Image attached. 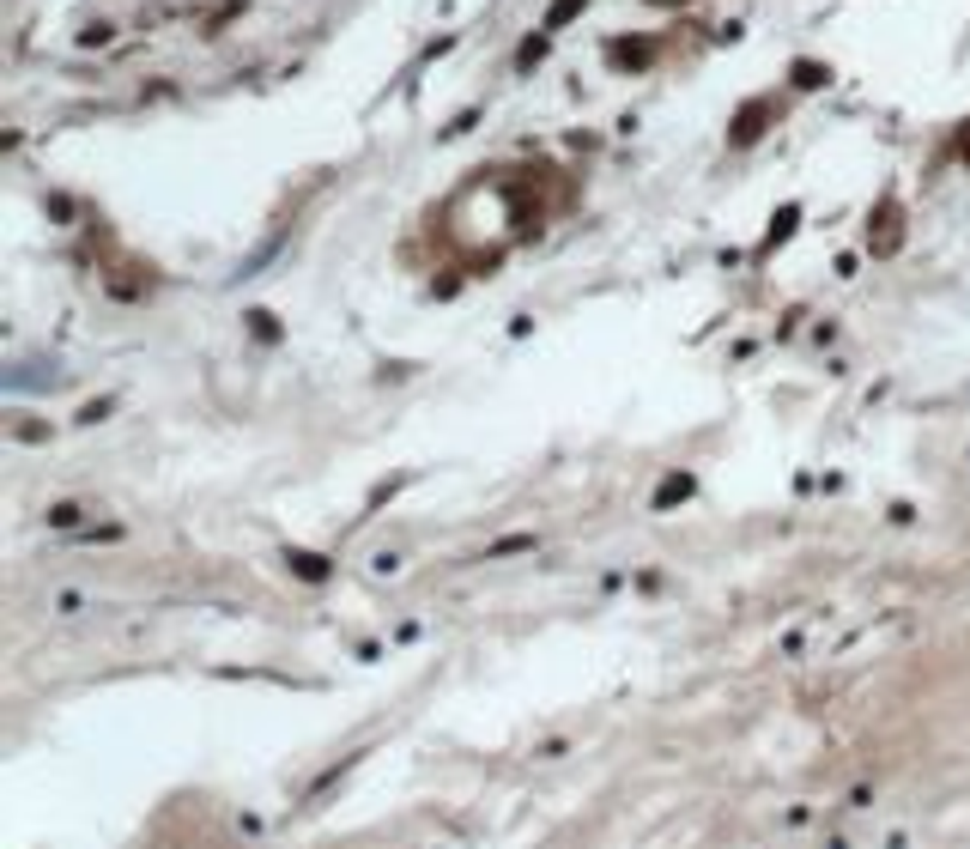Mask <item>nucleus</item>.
Segmentation results:
<instances>
[{"label":"nucleus","instance_id":"obj_1","mask_svg":"<svg viewBox=\"0 0 970 849\" xmlns=\"http://www.w3.org/2000/svg\"><path fill=\"white\" fill-rule=\"evenodd\" d=\"M770 116H776V98H752L740 103V116H734V128H728V146H752L758 134L770 128Z\"/></svg>","mask_w":970,"mask_h":849},{"label":"nucleus","instance_id":"obj_2","mask_svg":"<svg viewBox=\"0 0 970 849\" xmlns=\"http://www.w3.org/2000/svg\"><path fill=\"white\" fill-rule=\"evenodd\" d=\"M583 13H588V0H552V6H546V19H540V31L552 37V31H565V24L583 19Z\"/></svg>","mask_w":970,"mask_h":849},{"label":"nucleus","instance_id":"obj_3","mask_svg":"<svg viewBox=\"0 0 970 849\" xmlns=\"http://www.w3.org/2000/svg\"><path fill=\"white\" fill-rule=\"evenodd\" d=\"M680 498H691V473H673V480H667L661 491H655V510H673Z\"/></svg>","mask_w":970,"mask_h":849},{"label":"nucleus","instance_id":"obj_4","mask_svg":"<svg viewBox=\"0 0 970 849\" xmlns=\"http://www.w3.org/2000/svg\"><path fill=\"white\" fill-rule=\"evenodd\" d=\"M831 73L825 67H819V61H794V85H801V91H813V85H825Z\"/></svg>","mask_w":970,"mask_h":849},{"label":"nucleus","instance_id":"obj_5","mask_svg":"<svg viewBox=\"0 0 970 849\" xmlns=\"http://www.w3.org/2000/svg\"><path fill=\"white\" fill-rule=\"evenodd\" d=\"M291 570H298V577H309V583H322V577H328V565L316 558V552H291Z\"/></svg>","mask_w":970,"mask_h":849},{"label":"nucleus","instance_id":"obj_6","mask_svg":"<svg viewBox=\"0 0 970 849\" xmlns=\"http://www.w3.org/2000/svg\"><path fill=\"white\" fill-rule=\"evenodd\" d=\"M794 219H801V213H794V206H783V213H776V224H770V237H765V249H776V243L794 231Z\"/></svg>","mask_w":970,"mask_h":849},{"label":"nucleus","instance_id":"obj_7","mask_svg":"<svg viewBox=\"0 0 970 849\" xmlns=\"http://www.w3.org/2000/svg\"><path fill=\"white\" fill-rule=\"evenodd\" d=\"M522 546H534V534H509V540L485 546V558H504V552H522Z\"/></svg>","mask_w":970,"mask_h":849},{"label":"nucleus","instance_id":"obj_8","mask_svg":"<svg viewBox=\"0 0 970 849\" xmlns=\"http://www.w3.org/2000/svg\"><path fill=\"white\" fill-rule=\"evenodd\" d=\"M649 49H655V43H613V55H619V61H649Z\"/></svg>","mask_w":970,"mask_h":849},{"label":"nucleus","instance_id":"obj_9","mask_svg":"<svg viewBox=\"0 0 970 849\" xmlns=\"http://www.w3.org/2000/svg\"><path fill=\"white\" fill-rule=\"evenodd\" d=\"M49 522H55V528H73V522H80V504H55V510H49Z\"/></svg>","mask_w":970,"mask_h":849},{"label":"nucleus","instance_id":"obj_10","mask_svg":"<svg viewBox=\"0 0 970 849\" xmlns=\"http://www.w3.org/2000/svg\"><path fill=\"white\" fill-rule=\"evenodd\" d=\"M540 55H546V37H528V43H522V67H534Z\"/></svg>","mask_w":970,"mask_h":849},{"label":"nucleus","instance_id":"obj_11","mask_svg":"<svg viewBox=\"0 0 970 849\" xmlns=\"http://www.w3.org/2000/svg\"><path fill=\"white\" fill-rule=\"evenodd\" d=\"M965 164H970V140H965Z\"/></svg>","mask_w":970,"mask_h":849}]
</instances>
